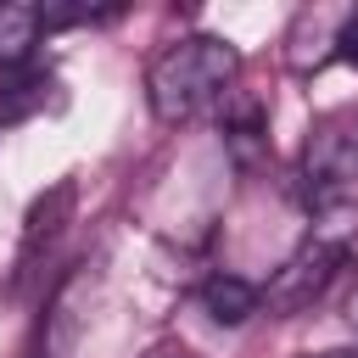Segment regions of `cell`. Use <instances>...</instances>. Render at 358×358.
I'll return each instance as SVG.
<instances>
[{
    "mask_svg": "<svg viewBox=\"0 0 358 358\" xmlns=\"http://www.w3.org/2000/svg\"><path fill=\"white\" fill-rule=\"evenodd\" d=\"M352 6H302L291 17V34H285V62L291 73H313L324 67L330 56H341V28H347Z\"/></svg>",
    "mask_w": 358,
    "mask_h": 358,
    "instance_id": "277c9868",
    "label": "cell"
},
{
    "mask_svg": "<svg viewBox=\"0 0 358 358\" xmlns=\"http://www.w3.org/2000/svg\"><path fill=\"white\" fill-rule=\"evenodd\" d=\"M302 196L319 229L352 235L358 218V106H336L313 117L302 140Z\"/></svg>",
    "mask_w": 358,
    "mask_h": 358,
    "instance_id": "7a4b0ae2",
    "label": "cell"
},
{
    "mask_svg": "<svg viewBox=\"0 0 358 358\" xmlns=\"http://www.w3.org/2000/svg\"><path fill=\"white\" fill-rule=\"evenodd\" d=\"M39 6H0V67H17L28 62V50L39 45Z\"/></svg>",
    "mask_w": 358,
    "mask_h": 358,
    "instance_id": "8992f818",
    "label": "cell"
},
{
    "mask_svg": "<svg viewBox=\"0 0 358 358\" xmlns=\"http://www.w3.org/2000/svg\"><path fill=\"white\" fill-rule=\"evenodd\" d=\"M308 358H352V352H308Z\"/></svg>",
    "mask_w": 358,
    "mask_h": 358,
    "instance_id": "9c48e42d",
    "label": "cell"
},
{
    "mask_svg": "<svg viewBox=\"0 0 358 358\" xmlns=\"http://www.w3.org/2000/svg\"><path fill=\"white\" fill-rule=\"evenodd\" d=\"M201 308H207L218 324H246V319L263 308V291H257L252 280H241V274H213V280L201 285Z\"/></svg>",
    "mask_w": 358,
    "mask_h": 358,
    "instance_id": "5b68a950",
    "label": "cell"
},
{
    "mask_svg": "<svg viewBox=\"0 0 358 358\" xmlns=\"http://www.w3.org/2000/svg\"><path fill=\"white\" fill-rule=\"evenodd\" d=\"M341 62H358V6H352L347 28H341Z\"/></svg>",
    "mask_w": 358,
    "mask_h": 358,
    "instance_id": "ba28073f",
    "label": "cell"
},
{
    "mask_svg": "<svg viewBox=\"0 0 358 358\" xmlns=\"http://www.w3.org/2000/svg\"><path fill=\"white\" fill-rule=\"evenodd\" d=\"M341 263H347V235L313 224V235H308V241L274 268V280L263 285V308H268L274 319H291V313L313 308V302L330 291V280H336Z\"/></svg>",
    "mask_w": 358,
    "mask_h": 358,
    "instance_id": "3957f363",
    "label": "cell"
},
{
    "mask_svg": "<svg viewBox=\"0 0 358 358\" xmlns=\"http://www.w3.org/2000/svg\"><path fill=\"white\" fill-rule=\"evenodd\" d=\"M235 78H241V50L229 39L185 34L145 67V101H151L157 123H190V117L213 112L218 101H229Z\"/></svg>",
    "mask_w": 358,
    "mask_h": 358,
    "instance_id": "6da1fadb",
    "label": "cell"
},
{
    "mask_svg": "<svg viewBox=\"0 0 358 358\" xmlns=\"http://www.w3.org/2000/svg\"><path fill=\"white\" fill-rule=\"evenodd\" d=\"M224 134H229V145H235V157L246 162L257 145H263V117H257V106H241L229 123H224Z\"/></svg>",
    "mask_w": 358,
    "mask_h": 358,
    "instance_id": "52a82bcc",
    "label": "cell"
},
{
    "mask_svg": "<svg viewBox=\"0 0 358 358\" xmlns=\"http://www.w3.org/2000/svg\"><path fill=\"white\" fill-rule=\"evenodd\" d=\"M352 324H358V296H352Z\"/></svg>",
    "mask_w": 358,
    "mask_h": 358,
    "instance_id": "30bf717a",
    "label": "cell"
}]
</instances>
